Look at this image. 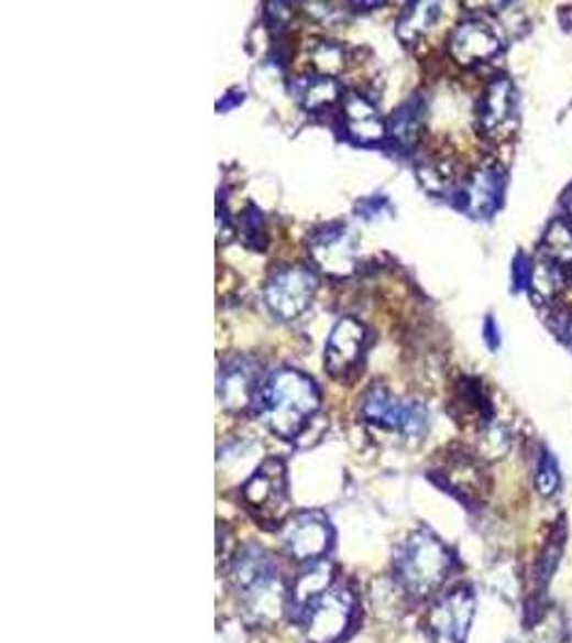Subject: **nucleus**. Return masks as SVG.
I'll return each mask as SVG.
<instances>
[{
    "instance_id": "412c9836",
    "label": "nucleus",
    "mask_w": 572,
    "mask_h": 643,
    "mask_svg": "<svg viewBox=\"0 0 572 643\" xmlns=\"http://www.w3.org/2000/svg\"><path fill=\"white\" fill-rule=\"evenodd\" d=\"M442 475H444V479L449 482L452 491H461L468 498H472L474 493H479L481 487H483L481 468L470 457L450 459L449 466H444Z\"/></svg>"
},
{
    "instance_id": "20e7f679",
    "label": "nucleus",
    "mask_w": 572,
    "mask_h": 643,
    "mask_svg": "<svg viewBox=\"0 0 572 643\" xmlns=\"http://www.w3.org/2000/svg\"><path fill=\"white\" fill-rule=\"evenodd\" d=\"M286 464L277 457L266 459L243 484L241 498L253 520L266 527H277L289 515Z\"/></svg>"
},
{
    "instance_id": "4be33fe9",
    "label": "nucleus",
    "mask_w": 572,
    "mask_h": 643,
    "mask_svg": "<svg viewBox=\"0 0 572 643\" xmlns=\"http://www.w3.org/2000/svg\"><path fill=\"white\" fill-rule=\"evenodd\" d=\"M531 287H534V294L542 301L556 298L558 292L564 287L562 266L556 264L553 260L540 255L531 269Z\"/></svg>"
},
{
    "instance_id": "f257e3e1",
    "label": "nucleus",
    "mask_w": 572,
    "mask_h": 643,
    "mask_svg": "<svg viewBox=\"0 0 572 643\" xmlns=\"http://www.w3.org/2000/svg\"><path fill=\"white\" fill-rule=\"evenodd\" d=\"M320 402V389L311 375L284 367L262 380L253 405L275 436L294 440L309 427Z\"/></svg>"
},
{
    "instance_id": "39448f33",
    "label": "nucleus",
    "mask_w": 572,
    "mask_h": 643,
    "mask_svg": "<svg viewBox=\"0 0 572 643\" xmlns=\"http://www.w3.org/2000/svg\"><path fill=\"white\" fill-rule=\"evenodd\" d=\"M356 615V599L348 588H330L314 603L296 613L305 640L309 643L341 642L352 629Z\"/></svg>"
},
{
    "instance_id": "393cba45",
    "label": "nucleus",
    "mask_w": 572,
    "mask_h": 643,
    "mask_svg": "<svg viewBox=\"0 0 572 643\" xmlns=\"http://www.w3.org/2000/svg\"><path fill=\"white\" fill-rule=\"evenodd\" d=\"M418 178L429 192H444L452 183V170L449 163L442 160L422 161L418 165Z\"/></svg>"
},
{
    "instance_id": "f03ea898",
    "label": "nucleus",
    "mask_w": 572,
    "mask_h": 643,
    "mask_svg": "<svg viewBox=\"0 0 572 643\" xmlns=\"http://www.w3.org/2000/svg\"><path fill=\"white\" fill-rule=\"evenodd\" d=\"M228 581L251 624H275L289 607V590L279 577L277 563L257 545H245L232 558Z\"/></svg>"
},
{
    "instance_id": "aec40b11",
    "label": "nucleus",
    "mask_w": 572,
    "mask_h": 643,
    "mask_svg": "<svg viewBox=\"0 0 572 643\" xmlns=\"http://www.w3.org/2000/svg\"><path fill=\"white\" fill-rule=\"evenodd\" d=\"M438 15H440L438 2H409L404 13L399 15L397 37L404 43H414L436 24Z\"/></svg>"
},
{
    "instance_id": "bb28decb",
    "label": "nucleus",
    "mask_w": 572,
    "mask_h": 643,
    "mask_svg": "<svg viewBox=\"0 0 572 643\" xmlns=\"http://www.w3.org/2000/svg\"><path fill=\"white\" fill-rule=\"evenodd\" d=\"M386 206V198L382 196H375V198H365V200L359 201L356 204V210L365 217V219H373L382 212V208Z\"/></svg>"
},
{
    "instance_id": "b1692460",
    "label": "nucleus",
    "mask_w": 572,
    "mask_h": 643,
    "mask_svg": "<svg viewBox=\"0 0 572 643\" xmlns=\"http://www.w3.org/2000/svg\"><path fill=\"white\" fill-rule=\"evenodd\" d=\"M542 255L553 260L556 264L572 262V230L564 221H553L542 241Z\"/></svg>"
},
{
    "instance_id": "dca6fc26",
    "label": "nucleus",
    "mask_w": 572,
    "mask_h": 643,
    "mask_svg": "<svg viewBox=\"0 0 572 643\" xmlns=\"http://www.w3.org/2000/svg\"><path fill=\"white\" fill-rule=\"evenodd\" d=\"M332 579L334 568L327 558L307 564L289 588V609L294 607L296 613L302 611L307 604L314 603L318 597H322L332 588Z\"/></svg>"
},
{
    "instance_id": "0eeeda50",
    "label": "nucleus",
    "mask_w": 572,
    "mask_h": 643,
    "mask_svg": "<svg viewBox=\"0 0 572 643\" xmlns=\"http://www.w3.org/2000/svg\"><path fill=\"white\" fill-rule=\"evenodd\" d=\"M363 421L406 438H420L427 432V412L420 403L393 397L386 386L373 384L361 400Z\"/></svg>"
},
{
    "instance_id": "9d476101",
    "label": "nucleus",
    "mask_w": 572,
    "mask_h": 643,
    "mask_svg": "<svg viewBox=\"0 0 572 643\" xmlns=\"http://www.w3.org/2000/svg\"><path fill=\"white\" fill-rule=\"evenodd\" d=\"M474 618V597L468 588H457L429 611V635L433 643H465Z\"/></svg>"
},
{
    "instance_id": "c756f323",
    "label": "nucleus",
    "mask_w": 572,
    "mask_h": 643,
    "mask_svg": "<svg viewBox=\"0 0 572 643\" xmlns=\"http://www.w3.org/2000/svg\"><path fill=\"white\" fill-rule=\"evenodd\" d=\"M569 333H571V341H572V320H571V324H569Z\"/></svg>"
},
{
    "instance_id": "c85d7f7f",
    "label": "nucleus",
    "mask_w": 572,
    "mask_h": 643,
    "mask_svg": "<svg viewBox=\"0 0 572 643\" xmlns=\"http://www.w3.org/2000/svg\"><path fill=\"white\" fill-rule=\"evenodd\" d=\"M569 210H571V215H572V194H571V198H569Z\"/></svg>"
},
{
    "instance_id": "a211bd4d",
    "label": "nucleus",
    "mask_w": 572,
    "mask_h": 643,
    "mask_svg": "<svg viewBox=\"0 0 572 643\" xmlns=\"http://www.w3.org/2000/svg\"><path fill=\"white\" fill-rule=\"evenodd\" d=\"M499 196H502V176L495 167L485 165L470 176V183L465 187V201H468L470 212H474L476 217H487L497 208Z\"/></svg>"
},
{
    "instance_id": "2eb2a0df",
    "label": "nucleus",
    "mask_w": 572,
    "mask_h": 643,
    "mask_svg": "<svg viewBox=\"0 0 572 643\" xmlns=\"http://www.w3.org/2000/svg\"><path fill=\"white\" fill-rule=\"evenodd\" d=\"M341 121L348 138L361 146L377 144L386 138V121L375 103L361 92H345L341 101Z\"/></svg>"
},
{
    "instance_id": "6e6552de",
    "label": "nucleus",
    "mask_w": 572,
    "mask_h": 643,
    "mask_svg": "<svg viewBox=\"0 0 572 643\" xmlns=\"http://www.w3.org/2000/svg\"><path fill=\"white\" fill-rule=\"evenodd\" d=\"M314 264L330 277H348L359 264V239L343 224H328L309 237Z\"/></svg>"
},
{
    "instance_id": "f3484780",
    "label": "nucleus",
    "mask_w": 572,
    "mask_h": 643,
    "mask_svg": "<svg viewBox=\"0 0 572 643\" xmlns=\"http://www.w3.org/2000/svg\"><path fill=\"white\" fill-rule=\"evenodd\" d=\"M296 99L302 103L307 112H327L332 106H341L345 90L341 81L332 76H311L302 80L294 81L292 86Z\"/></svg>"
},
{
    "instance_id": "cd10ccee",
    "label": "nucleus",
    "mask_w": 572,
    "mask_h": 643,
    "mask_svg": "<svg viewBox=\"0 0 572 643\" xmlns=\"http://www.w3.org/2000/svg\"><path fill=\"white\" fill-rule=\"evenodd\" d=\"M245 99V92L243 90H230L223 95V99L217 101V112H230L232 108L241 106Z\"/></svg>"
},
{
    "instance_id": "1a4fd4ad",
    "label": "nucleus",
    "mask_w": 572,
    "mask_h": 643,
    "mask_svg": "<svg viewBox=\"0 0 572 643\" xmlns=\"http://www.w3.org/2000/svg\"><path fill=\"white\" fill-rule=\"evenodd\" d=\"M332 525L327 515L318 511L298 513L284 525V545L286 552L296 563H316L324 560L332 547Z\"/></svg>"
},
{
    "instance_id": "9b49d317",
    "label": "nucleus",
    "mask_w": 572,
    "mask_h": 643,
    "mask_svg": "<svg viewBox=\"0 0 572 643\" xmlns=\"http://www.w3.org/2000/svg\"><path fill=\"white\" fill-rule=\"evenodd\" d=\"M367 326L356 318H341L332 326L324 348V364L332 378L352 373L367 350Z\"/></svg>"
},
{
    "instance_id": "f8f14e48",
    "label": "nucleus",
    "mask_w": 572,
    "mask_h": 643,
    "mask_svg": "<svg viewBox=\"0 0 572 643\" xmlns=\"http://www.w3.org/2000/svg\"><path fill=\"white\" fill-rule=\"evenodd\" d=\"M260 384V364L249 357H232L219 369L217 397L228 412H245L255 403Z\"/></svg>"
},
{
    "instance_id": "a878e982",
    "label": "nucleus",
    "mask_w": 572,
    "mask_h": 643,
    "mask_svg": "<svg viewBox=\"0 0 572 643\" xmlns=\"http://www.w3.org/2000/svg\"><path fill=\"white\" fill-rule=\"evenodd\" d=\"M560 484V475H558V466L551 457H542L538 472H536V487L542 495H551Z\"/></svg>"
},
{
    "instance_id": "ddd939ff",
    "label": "nucleus",
    "mask_w": 572,
    "mask_h": 643,
    "mask_svg": "<svg viewBox=\"0 0 572 643\" xmlns=\"http://www.w3.org/2000/svg\"><path fill=\"white\" fill-rule=\"evenodd\" d=\"M517 99L513 84L504 78L491 81L479 106V131L487 140H504L517 121Z\"/></svg>"
},
{
    "instance_id": "4468645a",
    "label": "nucleus",
    "mask_w": 572,
    "mask_h": 643,
    "mask_svg": "<svg viewBox=\"0 0 572 643\" xmlns=\"http://www.w3.org/2000/svg\"><path fill=\"white\" fill-rule=\"evenodd\" d=\"M499 47H502V41L493 31V26L481 20L461 22L452 31L449 41L450 56L459 65H465V67L490 61L491 56L499 52Z\"/></svg>"
},
{
    "instance_id": "423d86ee",
    "label": "nucleus",
    "mask_w": 572,
    "mask_h": 643,
    "mask_svg": "<svg viewBox=\"0 0 572 643\" xmlns=\"http://www.w3.org/2000/svg\"><path fill=\"white\" fill-rule=\"evenodd\" d=\"M316 290L318 277L314 269L305 264L279 266L266 280L264 303L275 318L284 322L296 320L311 307Z\"/></svg>"
},
{
    "instance_id": "5701e85b",
    "label": "nucleus",
    "mask_w": 572,
    "mask_h": 643,
    "mask_svg": "<svg viewBox=\"0 0 572 643\" xmlns=\"http://www.w3.org/2000/svg\"><path fill=\"white\" fill-rule=\"evenodd\" d=\"M239 239L249 251H266V224L262 210L255 204H249L239 217Z\"/></svg>"
},
{
    "instance_id": "6ab92c4d",
    "label": "nucleus",
    "mask_w": 572,
    "mask_h": 643,
    "mask_svg": "<svg viewBox=\"0 0 572 643\" xmlns=\"http://www.w3.org/2000/svg\"><path fill=\"white\" fill-rule=\"evenodd\" d=\"M425 127V106L420 99H408L386 121V135L402 149H411Z\"/></svg>"
},
{
    "instance_id": "7ed1b4c3",
    "label": "nucleus",
    "mask_w": 572,
    "mask_h": 643,
    "mask_svg": "<svg viewBox=\"0 0 572 643\" xmlns=\"http://www.w3.org/2000/svg\"><path fill=\"white\" fill-rule=\"evenodd\" d=\"M452 563L449 547L436 534L429 530H418L411 532L408 541L399 547L395 575L408 595L425 599L444 586Z\"/></svg>"
}]
</instances>
